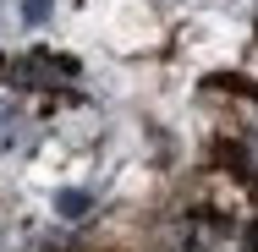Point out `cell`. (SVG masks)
<instances>
[{"mask_svg":"<svg viewBox=\"0 0 258 252\" xmlns=\"http://www.w3.org/2000/svg\"><path fill=\"white\" fill-rule=\"evenodd\" d=\"M55 214H60V219H88V214H94V192H88V187H60V192H55Z\"/></svg>","mask_w":258,"mask_h":252,"instance_id":"cell-2","label":"cell"},{"mask_svg":"<svg viewBox=\"0 0 258 252\" xmlns=\"http://www.w3.org/2000/svg\"><path fill=\"white\" fill-rule=\"evenodd\" d=\"M77 77V60H66V55H28V60H17V82H28V88H50V82H72Z\"/></svg>","mask_w":258,"mask_h":252,"instance_id":"cell-1","label":"cell"},{"mask_svg":"<svg viewBox=\"0 0 258 252\" xmlns=\"http://www.w3.org/2000/svg\"><path fill=\"white\" fill-rule=\"evenodd\" d=\"M6 121H11V104H6V99H0V126H6Z\"/></svg>","mask_w":258,"mask_h":252,"instance_id":"cell-4","label":"cell"},{"mask_svg":"<svg viewBox=\"0 0 258 252\" xmlns=\"http://www.w3.org/2000/svg\"><path fill=\"white\" fill-rule=\"evenodd\" d=\"M50 11H55V0H22V22H28V28L50 22Z\"/></svg>","mask_w":258,"mask_h":252,"instance_id":"cell-3","label":"cell"}]
</instances>
